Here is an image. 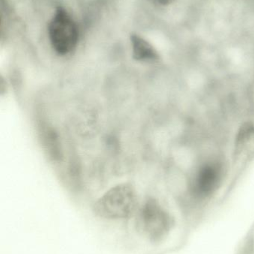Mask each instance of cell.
I'll list each match as a JSON object with an SVG mask.
<instances>
[{"label": "cell", "instance_id": "6da1fadb", "mask_svg": "<svg viewBox=\"0 0 254 254\" xmlns=\"http://www.w3.org/2000/svg\"><path fill=\"white\" fill-rule=\"evenodd\" d=\"M183 225L188 226L185 222H179L174 213L154 198L145 201L134 213L136 231L155 246L167 242Z\"/></svg>", "mask_w": 254, "mask_h": 254}, {"label": "cell", "instance_id": "52a82bcc", "mask_svg": "<svg viewBox=\"0 0 254 254\" xmlns=\"http://www.w3.org/2000/svg\"><path fill=\"white\" fill-rule=\"evenodd\" d=\"M160 4L163 5H168V4H171L174 0H158Z\"/></svg>", "mask_w": 254, "mask_h": 254}, {"label": "cell", "instance_id": "3957f363", "mask_svg": "<svg viewBox=\"0 0 254 254\" xmlns=\"http://www.w3.org/2000/svg\"><path fill=\"white\" fill-rule=\"evenodd\" d=\"M223 167L217 161L201 164L189 181V192L195 201L207 202L214 197L222 185Z\"/></svg>", "mask_w": 254, "mask_h": 254}, {"label": "cell", "instance_id": "7a4b0ae2", "mask_svg": "<svg viewBox=\"0 0 254 254\" xmlns=\"http://www.w3.org/2000/svg\"><path fill=\"white\" fill-rule=\"evenodd\" d=\"M137 207L135 190L132 185L125 183L113 187L98 198L92 211L104 220H125L134 216Z\"/></svg>", "mask_w": 254, "mask_h": 254}, {"label": "cell", "instance_id": "277c9868", "mask_svg": "<svg viewBox=\"0 0 254 254\" xmlns=\"http://www.w3.org/2000/svg\"><path fill=\"white\" fill-rule=\"evenodd\" d=\"M49 37L55 52L68 55L74 50L79 40L76 22L64 9L58 7L49 25Z\"/></svg>", "mask_w": 254, "mask_h": 254}, {"label": "cell", "instance_id": "8992f818", "mask_svg": "<svg viewBox=\"0 0 254 254\" xmlns=\"http://www.w3.org/2000/svg\"><path fill=\"white\" fill-rule=\"evenodd\" d=\"M133 56L137 61H155L159 58L155 48L144 39L138 35L131 36Z\"/></svg>", "mask_w": 254, "mask_h": 254}, {"label": "cell", "instance_id": "5b68a950", "mask_svg": "<svg viewBox=\"0 0 254 254\" xmlns=\"http://www.w3.org/2000/svg\"><path fill=\"white\" fill-rule=\"evenodd\" d=\"M254 152V125L246 124L242 127L236 140L234 159L237 161L242 155H252Z\"/></svg>", "mask_w": 254, "mask_h": 254}]
</instances>
